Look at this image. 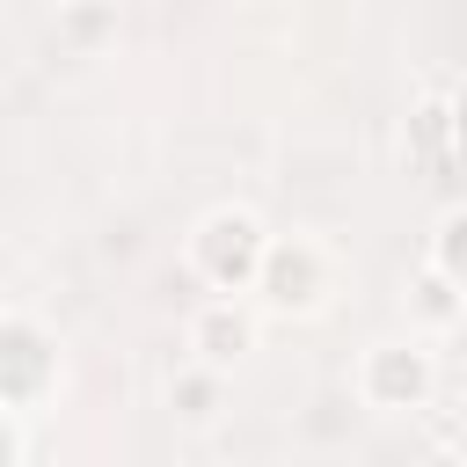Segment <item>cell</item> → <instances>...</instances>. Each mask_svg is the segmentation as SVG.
Here are the masks:
<instances>
[{"mask_svg":"<svg viewBox=\"0 0 467 467\" xmlns=\"http://www.w3.org/2000/svg\"><path fill=\"white\" fill-rule=\"evenodd\" d=\"M270 285H277V292H270L277 306H299L306 285H314V255H306V248H285V255L270 263Z\"/></svg>","mask_w":467,"mask_h":467,"instance_id":"cell-1","label":"cell"},{"mask_svg":"<svg viewBox=\"0 0 467 467\" xmlns=\"http://www.w3.org/2000/svg\"><path fill=\"white\" fill-rule=\"evenodd\" d=\"M197 343H204V358H234V350L248 343V321H241V314H204Z\"/></svg>","mask_w":467,"mask_h":467,"instance_id":"cell-2","label":"cell"},{"mask_svg":"<svg viewBox=\"0 0 467 467\" xmlns=\"http://www.w3.org/2000/svg\"><path fill=\"white\" fill-rule=\"evenodd\" d=\"M379 372H387V387H394V394H401V387H409V394L423 387V365H416V358H409V365H401V358H387Z\"/></svg>","mask_w":467,"mask_h":467,"instance_id":"cell-3","label":"cell"}]
</instances>
